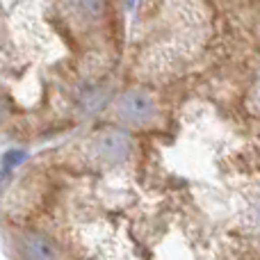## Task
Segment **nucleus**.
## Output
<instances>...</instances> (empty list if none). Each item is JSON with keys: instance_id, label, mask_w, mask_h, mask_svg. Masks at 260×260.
I'll return each instance as SVG.
<instances>
[{"instance_id": "obj_1", "label": "nucleus", "mask_w": 260, "mask_h": 260, "mask_svg": "<svg viewBox=\"0 0 260 260\" xmlns=\"http://www.w3.org/2000/svg\"><path fill=\"white\" fill-rule=\"evenodd\" d=\"M117 114L126 123L144 126V123H148L155 117V103H153V99L146 91L130 89L117 101Z\"/></svg>"}, {"instance_id": "obj_2", "label": "nucleus", "mask_w": 260, "mask_h": 260, "mask_svg": "<svg viewBox=\"0 0 260 260\" xmlns=\"http://www.w3.org/2000/svg\"><path fill=\"white\" fill-rule=\"evenodd\" d=\"M91 153H94V157H99V160L114 165V162H121L128 157L130 142L126 135L117 133V130H110V133H103L94 139Z\"/></svg>"}, {"instance_id": "obj_3", "label": "nucleus", "mask_w": 260, "mask_h": 260, "mask_svg": "<svg viewBox=\"0 0 260 260\" xmlns=\"http://www.w3.org/2000/svg\"><path fill=\"white\" fill-rule=\"evenodd\" d=\"M21 251L25 260H57V247L46 235H25Z\"/></svg>"}, {"instance_id": "obj_4", "label": "nucleus", "mask_w": 260, "mask_h": 260, "mask_svg": "<svg viewBox=\"0 0 260 260\" xmlns=\"http://www.w3.org/2000/svg\"><path fill=\"white\" fill-rule=\"evenodd\" d=\"M105 0H69V12L76 21L91 23L103 14Z\"/></svg>"}, {"instance_id": "obj_5", "label": "nucleus", "mask_w": 260, "mask_h": 260, "mask_svg": "<svg viewBox=\"0 0 260 260\" xmlns=\"http://www.w3.org/2000/svg\"><path fill=\"white\" fill-rule=\"evenodd\" d=\"M256 99H258V103H260V85H258V91H256Z\"/></svg>"}]
</instances>
